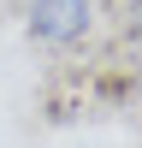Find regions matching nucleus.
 Segmentation results:
<instances>
[{
	"label": "nucleus",
	"mask_w": 142,
	"mask_h": 148,
	"mask_svg": "<svg viewBox=\"0 0 142 148\" xmlns=\"http://www.w3.org/2000/svg\"><path fill=\"white\" fill-rule=\"evenodd\" d=\"M130 30L142 36V0H130Z\"/></svg>",
	"instance_id": "2"
},
{
	"label": "nucleus",
	"mask_w": 142,
	"mask_h": 148,
	"mask_svg": "<svg viewBox=\"0 0 142 148\" xmlns=\"http://www.w3.org/2000/svg\"><path fill=\"white\" fill-rule=\"evenodd\" d=\"M24 30L42 47H77L95 30V0H30L24 6Z\"/></svg>",
	"instance_id": "1"
}]
</instances>
